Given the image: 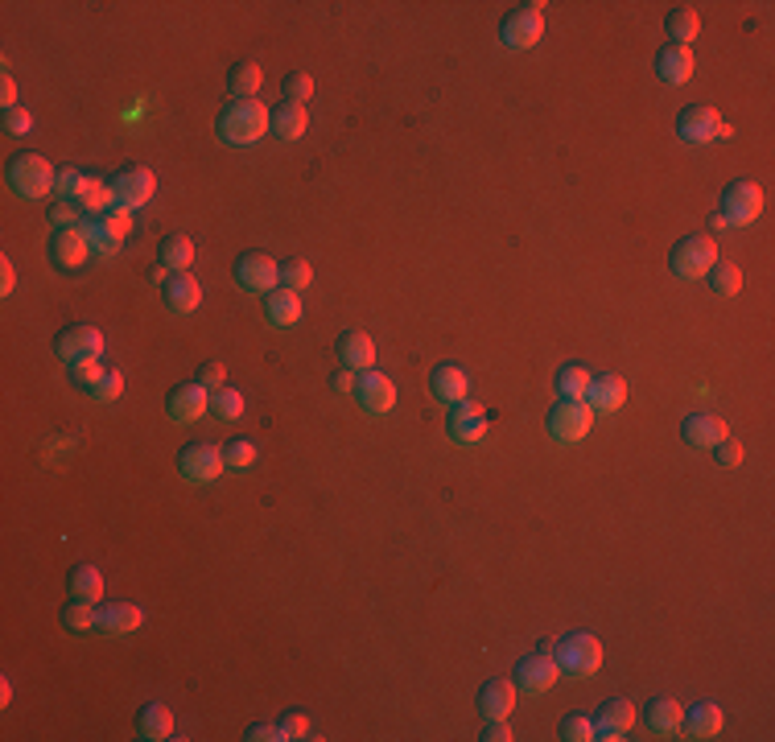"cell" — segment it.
Here are the masks:
<instances>
[{
    "mask_svg": "<svg viewBox=\"0 0 775 742\" xmlns=\"http://www.w3.org/2000/svg\"><path fill=\"white\" fill-rule=\"evenodd\" d=\"M541 656H553V664L561 668V677H574V681H586L602 668V644L590 635V631H569L561 635L557 644L545 639L541 644Z\"/></svg>",
    "mask_w": 775,
    "mask_h": 742,
    "instance_id": "obj_1",
    "label": "cell"
},
{
    "mask_svg": "<svg viewBox=\"0 0 775 742\" xmlns=\"http://www.w3.org/2000/svg\"><path fill=\"white\" fill-rule=\"evenodd\" d=\"M268 120L273 108H264L260 99H227L219 112V137L227 145H256L268 132Z\"/></svg>",
    "mask_w": 775,
    "mask_h": 742,
    "instance_id": "obj_2",
    "label": "cell"
},
{
    "mask_svg": "<svg viewBox=\"0 0 775 742\" xmlns=\"http://www.w3.org/2000/svg\"><path fill=\"white\" fill-rule=\"evenodd\" d=\"M5 178H9V186H13L17 198H46V194H54L58 170H54V165L42 153H17L9 161Z\"/></svg>",
    "mask_w": 775,
    "mask_h": 742,
    "instance_id": "obj_3",
    "label": "cell"
},
{
    "mask_svg": "<svg viewBox=\"0 0 775 742\" xmlns=\"http://www.w3.org/2000/svg\"><path fill=\"white\" fill-rule=\"evenodd\" d=\"M108 186H112V194H116V207L112 211H137V207H145V202L157 194V174L149 170V165H141V161H128V165H120V170L108 178Z\"/></svg>",
    "mask_w": 775,
    "mask_h": 742,
    "instance_id": "obj_4",
    "label": "cell"
},
{
    "mask_svg": "<svg viewBox=\"0 0 775 742\" xmlns=\"http://www.w3.org/2000/svg\"><path fill=\"white\" fill-rule=\"evenodd\" d=\"M714 264H718V244L710 235H685V240H677L668 252V268L681 281H701Z\"/></svg>",
    "mask_w": 775,
    "mask_h": 742,
    "instance_id": "obj_5",
    "label": "cell"
},
{
    "mask_svg": "<svg viewBox=\"0 0 775 742\" xmlns=\"http://www.w3.org/2000/svg\"><path fill=\"white\" fill-rule=\"evenodd\" d=\"M545 425H549V433L557 437L561 446H574V442H582V437L594 429V409L586 400H557L549 409V417H545Z\"/></svg>",
    "mask_w": 775,
    "mask_h": 742,
    "instance_id": "obj_6",
    "label": "cell"
},
{
    "mask_svg": "<svg viewBox=\"0 0 775 742\" xmlns=\"http://www.w3.org/2000/svg\"><path fill=\"white\" fill-rule=\"evenodd\" d=\"M541 33H545V5L541 0H536V5L512 9L499 25V38L508 50H532L536 42H541Z\"/></svg>",
    "mask_w": 775,
    "mask_h": 742,
    "instance_id": "obj_7",
    "label": "cell"
},
{
    "mask_svg": "<svg viewBox=\"0 0 775 742\" xmlns=\"http://www.w3.org/2000/svg\"><path fill=\"white\" fill-rule=\"evenodd\" d=\"M87 231V244H91V256H116L124 248V240L132 235V215L128 211H108V215H95L83 223Z\"/></svg>",
    "mask_w": 775,
    "mask_h": 742,
    "instance_id": "obj_8",
    "label": "cell"
},
{
    "mask_svg": "<svg viewBox=\"0 0 775 742\" xmlns=\"http://www.w3.org/2000/svg\"><path fill=\"white\" fill-rule=\"evenodd\" d=\"M677 137L689 145H710V141H730V124L705 104H689L677 112Z\"/></svg>",
    "mask_w": 775,
    "mask_h": 742,
    "instance_id": "obj_9",
    "label": "cell"
},
{
    "mask_svg": "<svg viewBox=\"0 0 775 742\" xmlns=\"http://www.w3.org/2000/svg\"><path fill=\"white\" fill-rule=\"evenodd\" d=\"M54 351L66 367H75V363H91L104 355V334H99L91 322H75V326H66L58 330V339H54Z\"/></svg>",
    "mask_w": 775,
    "mask_h": 742,
    "instance_id": "obj_10",
    "label": "cell"
},
{
    "mask_svg": "<svg viewBox=\"0 0 775 742\" xmlns=\"http://www.w3.org/2000/svg\"><path fill=\"white\" fill-rule=\"evenodd\" d=\"M207 413H211V392L198 380H182V384H174L170 392H165V417H170L174 425H194Z\"/></svg>",
    "mask_w": 775,
    "mask_h": 742,
    "instance_id": "obj_11",
    "label": "cell"
},
{
    "mask_svg": "<svg viewBox=\"0 0 775 742\" xmlns=\"http://www.w3.org/2000/svg\"><path fill=\"white\" fill-rule=\"evenodd\" d=\"M235 285H240L244 293H273L281 285V264L268 256V252H244L240 260H235Z\"/></svg>",
    "mask_w": 775,
    "mask_h": 742,
    "instance_id": "obj_12",
    "label": "cell"
},
{
    "mask_svg": "<svg viewBox=\"0 0 775 742\" xmlns=\"http://www.w3.org/2000/svg\"><path fill=\"white\" fill-rule=\"evenodd\" d=\"M223 470H227V466H223V450H215V446H207V442L182 446V454H178V475H182L186 483H194V487L215 483Z\"/></svg>",
    "mask_w": 775,
    "mask_h": 742,
    "instance_id": "obj_13",
    "label": "cell"
},
{
    "mask_svg": "<svg viewBox=\"0 0 775 742\" xmlns=\"http://www.w3.org/2000/svg\"><path fill=\"white\" fill-rule=\"evenodd\" d=\"M718 211L726 215L730 227H751L763 215V190L755 182H747V178L743 182H730L722 190V207Z\"/></svg>",
    "mask_w": 775,
    "mask_h": 742,
    "instance_id": "obj_14",
    "label": "cell"
},
{
    "mask_svg": "<svg viewBox=\"0 0 775 742\" xmlns=\"http://www.w3.org/2000/svg\"><path fill=\"white\" fill-rule=\"evenodd\" d=\"M351 396L367 417H384V413L396 409V384L384 376V371H359Z\"/></svg>",
    "mask_w": 775,
    "mask_h": 742,
    "instance_id": "obj_15",
    "label": "cell"
},
{
    "mask_svg": "<svg viewBox=\"0 0 775 742\" xmlns=\"http://www.w3.org/2000/svg\"><path fill=\"white\" fill-rule=\"evenodd\" d=\"M561 681V668L553 664V656H524L520 664H516V677H512V685L520 689V693H532V697H541V693H549L553 685Z\"/></svg>",
    "mask_w": 775,
    "mask_h": 742,
    "instance_id": "obj_16",
    "label": "cell"
},
{
    "mask_svg": "<svg viewBox=\"0 0 775 742\" xmlns=\"http://www.w3.org/2000/svg\"><path fill=\"white\" fill-rule=\"evenodd\" d=\"M635 726V705L627 697H611L602 701V710L594 714V738L602 742H623Z\"/></svg>",
    "mask_w": 775,
    "mask_h": 742,
    "instance_id": "obj_17",
    "label": "cell"
},
{
    "mask_svg": "<svg viewBox=\"0 0 775 742\" xmlns=\"http://www.w3.org/2000/svg\"><path fill=\"white\" fill-rule=\"evenodd\" d=\"M446 433L454 437L458 446H475V442H483V437H487V413L479 409V404L458 400V404H450Z\"/></svg>",
    "mask_w": 775,
    "mask_h": 742,
    "instance_id": "obj_18",
    "label": "cell"
},
{
    "mask_svg": "<svg viewBox=\"0 0 775 742\" xmlns=\"http://www.w3.org/2000/svg\"><path fill=\"white\" fill-rule=\"evenodd\" d=\"M141 623H145V611L137 602H104V606H95V631H104L112 639L132 635Z\"/></svg>",
    "mask_w": 775,
    "mask_h": 742,
    "instance_id": "obj_19",
    "label": "cell"
},
{
    "mask_svg": "<svg viewBox=\"0 0 775 742\" xmlns=\"http://www.w3.org/2000/svg\"><path fill=\"white\" fill-rule=\"evenodd\" d=\"M586 404L598 413H615L627 404V380L619 376V371H598V376H590V388H586Z\"/></svg>",
    "mask_w": 775,
    "mask_h": 742,
    "instance_id": "obj_20",
    "label": "cell"
},
{
    "mask_svg": "<svg viewBox=\"0 0 775 742\" xmlns=\"http://www.w3.org/2000/svg\"><path fill=\"white\" fill-rule=\"evenodd\" d=\"M681 437H685V446H693V450H714L722 437H730V429H726V421L718 413H689L681 421Z\"/></svg>",
    "mask_w": 775,
    "mask_h": 742,
    "instance_id": "obj_21",
    "label": "cell"
},
{
    "mask_svg": "<svg viewBox=\"0 0 775 742\" xmlns=\"http://www.w3.org/2000/svg\"><path fill=\"white\" fill-rule=\"evenodd\" d=\"M87 256H91V244H87V231L83 227H62V231L50 235V264H58V268H79Z\"/></svg>",
    "mask_w": 775,
    "mask_h": 742,
    "instance_id": "obj_22",
    "label": "cell"
},
{
    "mask_svg": "<svg viewBox=\"0 0 775 742\" xmlns=\"http://www.w3.org/2000/svg\"><path fill=\"white\" fill-rule=\"evenodd\" d=\"M722 726H726V714L718 710L714 701H693L689 710L681 714V730H685V738H718L722 734Z\"/></svg>",
    "mask_w": 775,
    "mask_h": 742,
    "instance_id": "obj_23",
    "label": "cell"
},
{
    "mask_svg": "<svg viewBox=\"0 0 775 742\" xmlns=\"http://www.w3.org/2000/svg\"><path fill=\"white\" fill-rule=\"evenodd\" d=\"M693 71H697L693 50H685V46H672V42L656 50V75H660L668 87H681V83H689V79H693Z\"/></svg>",
    "mask_w": 775,
    "mask_h": 742,
    "instance_id": "obj_24",
    "label": "cell"
},
{
    "mask_svg": "<svg viewBox=\"0 0 775 742\" xmlns=\"http://www.w3.org/2000/svg\"><path fill=\"white\" fill-rule=\"evenodd\" d=\"M161 297L174 314H194L202 306V285L190 273H170V281L161 285Z\"/></svg>",
    "mask_w": 775,
    "mask_h": 742,
    "instance_id": "obj_25",
    "label": "cell"
},
{
    "mask_svg": "<svg viewBox=\"0 0 775 742\" xmlns=\"http://www.w3.org/2000/svg\"><path fill=\"white\" fill-rule=\"evenodd\" d=\"M137 738H145V742H165V738H174V714H170V705L145 701L141 714H137Z\"/></svg>",
    "mask_w": 775,
    "mask_h": 742,
    "instance_id": "obj_26",
    "label": "cell"
},
{
    "mask_svg": "<svg viewBox=\"0 0 775 742\" xmlns=\"http://www.w3.org/2000/svg\"><path fill=\"white\" fill-rule=\"evenodd\" d=\"M339 363L351 371H372L376 363V343L363 330H343L339 334Z\"/></svg>",
    "mask_w": 775,
    "mask_h": 742,
    "instance_id": "obj_27",
    "label": "cell"
},
{
    "mask_svg": "<svg viewBox=\"0 0 775 742\" xmlns=\"http://www.w3.org/2000/svg\"><path fill=\"white\" fill-rule=\"evenodd\" d=\"M429 388H433V396L442 400V404H458V400H466L470 380H466V371L458 363H442V367H433Z\"/></svg>",
    "mask_w": 775,
    "mask_h": 742,
    "instance_id": "obj_28",
    "label": "cell"
},
{
    "mask_svg": "<svg viewBox=\"0 0 775 742\" xmlns=\"http://www.w3.org/2000/svg\"><path fill=\"white\" fill-rule=\"evenodd\" d=\"M264 314H268V322H273V326L289 330V326L301 322V297H297L293 289L277 285L273 293H264Z\"/></svg>",
    "mask_w": 775,
    "mask_h": 742,
    "instance_id": "obj_29",
    "label": "cell"
},
{
    "mask_svg": "<svg viewBox=\"0 0 775 742\" xmlns=\"http://www.w3.org/2000/svg\"><path fill=\"white\" fill-rule=\"evenodd\" d=\"M310 128V116L301 104H277L273 108V120H268V132H273L277 141H301Z\"/></svg>",
    "mask_w": 775,
    "mask_h": 742,
    "instance_id": "obj_30",
    "label": "cell"
},
{
    "mask_svg": "<svg viewBox=\"0 0 775 742\" xmlns=\"http://www.w3.org/2000/svg\"><path fill=\"white\" fill-rule=\"evenodd\" d=\"M516 710V685L512 681H487L479 689V714L483 718H508Z\"/></svg>",
    "mask_w": 775,
    "mask_h": 742,
    "instance_id": "obj_31",
    "label": "cell"
},
{
    "mask_svg": "<svg viewBox=\"0 0 775 742\" xmlns=\"http://www.w3.org/2000/svg\"><path fill=\"white\" fill-rule=\"evenodd\" d=\"M681 701H672V697H656L652 705H648V714H644V722H648V730L656 734V738H677L681 734Z\"/></svg>",
    "mask_w": 775,
    "mask_h": 742,
    "instance_id": "obj_32",
    "label": "cell"
},
{
    "mask_svg": "<svg viewBox=\"0 0 775 742\" xmlns=\"http://www.w3.org/2000/svg\"><path fill=\"white\" fill-rule=\"evenodd\" d=\"M227 87L235 99H256L260 87H264V71H260V62L252 58H240V62H231V71H227Z\"/></svg>",
    "mask_w": 775,
    "mask_h": 742,
    "instance_id": "obj_33",
    "label": "cell"
},
{
    "mask_svg": "<svg viewBox=\"0 0 775 742\" xmlns=\"http://www.w3.org/2000/svg\"><path fill=\"white\" fill-rule=\"evenodd\" d=\"M66 594L79 598V602H99L104 598V573L95 565H75L66 573Z\"/></svg>",
    "mask_w": 775,
    "mask_h": 742,
    "instance_id": "obj_34",
    "label": "cell"
},
{
    "mask_svg": "<svg viewBox=\"0 0 775 742\" xmlns=\"http://www.w3.org/2000/svg\"><path fill=\"white\" fill-rule=\"evenodd\" d=\"M75 207L83 211V215H108L112 207H116V194H112V186L104 182V178H87L83 182V190H79V198H75Z\"/></svg>",
    "mask_w": 775,
    "mask_h": 742,
    "instance_id": "obj_35",
    "label": "cell"
},
{
    "mask_svg": "<svg viewBox=\"0 0 775 742\" xmlns=\"http://www.w3.org/2000/svg\"><path fill=\"white\" fill-rule=\"evenodd\" d=\"M161 268H170V273H190V264H194V240L190 235H165L161 240V252H157Z\"/></svg>",
    "mask_w": 775,
    "mask_h": 742,
    "instance_id": "obj_36",
    "label": "cell"
},
{
    "mask_svg": "<svg viewBox=\"0 0 775 742\" xmlns=\"http://www.w3.org/2000/svg\"><path fill=\"white\" fill-rule=\"evenodd\" d=\"M697 33H701L697 9H672L668 13V38H672V46H685L689 50V42H697Z\"/></svg>",
    "mask_w": 775,
    "mask_h": 742,
    "instance_id": "obj_37",
    "label": "cell"
},
{
    "mask_svg": "<svg viewBox=\"0 0 775 742\" xmlns=\"http://www.w3.org/2000/svg\"><path fill=\"white\" fill-rule=\"evenodd\" d=\"M586 388H590V371L582 363H565L557 371V396L561 400H586Z\"/></svg>",
    "mask_w": 775,
    "mask_h": 742,
    "instance_id": "obj_38",
    "label": "cell"
},
{
    "mask_svg": "<svg viewBox=\"0 0 775 742\" xmlns=\"http://www.w3.org/2000/svg\"><path fill=\"white\" fill-rule=\"evenodd\" d=\"M705 281H710V289L722 293V297H734L738 289H743V273H738V264H730V260H718L710 273H705Z\"/></svg>",
    "mask_w": 775,
    "mask_h": 742,
    "instance_id": "obj_39",
    "label": "cell"
},
{
    "mask_svg": "<svg viewBox=\"0 0 775 742\" xmlns=\"http://www.w3.org/2000/svg\"><path fill=\"white\" fill-rule=\"evenodd\" d=\"M211 413H215L219 421H240V417H244V392H235V388L211 392Z\"/></svg>",
    "mask_w": 775,
    "mask_h": 742,
    "instance_id": "obj_40",
    "label": "cell"
},
{
    "mask_svg": "<svg viewBox=\"0 0 775 742\" xmlns=\"http://www.w3.org/2000/svg\"><path fill=\"white\" fill-rule=\"evenodd\" d=\"M62 627H66V631H91V627H95V602L71 598V602L62 606Z\"/></svg>",
    "mask_w": 775,
    "mask_h": 742,
    "instance_id": "obj_41",
    "label": "cell"
},
{
    "mask_svg": "<svg viewBox=\"0 0 775 742\" xmlns=\"http://www.w3.org/2000/svg\"><path fill=\"white\" fill-rule=\"evenodd\" d=\"M314 281V268H310V260H301V256H293V260H285L281 264V285L285 289H293V293H301Z\"/></svg>",
    "mask_w": 775,
    "mask_h": 742,
    "instance_id": "obj_42",
    "label": "cell"
},
{
    "mask_svg": "<svg viewBox=\"0 0 775 742\" xmlns=\"http://www.w3.org/2000/svg\"><path fill=\"white\" fill-rule=\"evenodd\" d=\"M281 95H285V104H306V99L314 95V75H306V71H289L285 83H281Z\"/></svg>",
    "mask_w": 775,
    "mask_h": 742,
    "instance_id": "obj_43",
    "label": "cell"
},
{
    "mask_svg": "<svg viewBox=\"0 0 775 742\" xmlns=\"http://www.w3.org/2000/svg\"><path fill=\"white\" fill-rule=\"evenodd\" d=\"M83 182H87V174H83V170H75V165H62L58 178H54V198L75 202V198H79V190H83Z\"/></svg>",
    "mask_w": 775,
    "mask_h": 742,
    "instance_id": "obj_44",
    "label": "cell"
},
{
    "mask_svg": "<svg viewBox=\"0 0 775 742\" xmlns=\"http://www.w3.org/2000/svg\"><path fill=\"white\" fill-rule=\"evenodd\" d=\"M256 462V446L244 442V437H231V442L223 446V466L227 470H248Z\"/></svg>",
    "mask_w": 775,
    "mask_h": 742,
    "instance_id": "obj_45",
    "label": "cell"
},
{
    "mask_svg": "<svg viewBox=\"0 0 775 742\" xmlns=\"http://www.w3.org/2000/svg\"><path fill=\"white\" fill-rule=\"evenodd\" d=\"M557 734L565 742H590L594 738V718L590 714H565L561 726H557Z\"/></svg>",
    "mask_w": 775,
    "mask_h": 742,
    "instance_id": "obj_46",
    "label": "cell"
},
{
    "mask_svg": "<svg viewBox=\"0 0 775 742\" xmlns=\"http://www.w3.org/2000/svg\"><path fill=\"white\" fill-rule=\"evenodd\" d=\"M104 376H108V367L99 363V359H91V363H75V367H71V380H75V388H83V392H95Z\"/></svg>",
    "mask_w": 775,
    "mask_h": 742,
    "instance_id": "obj_47",
    "label": "cell"
},
{
    "mask_svg": "<svg viewBox=\"0 0 775 742\" xmlns=\"http://www.w3.org/2000/svg\"><path fill=\"white\" fill-rule=\"evenodd\" d=\"M79 207H75V202H62V198H54V207L46 211V219H50V227L54 231H62V227H79Z\"/></svg>",
    "mask_w": 775,
    "mask_h": 742,
    "instance_id": "obj_48",
    "label": "cell"
},
{
    "mask_svg": "<svg viewBox=\"0 0 775 742\" xmlns=\"http://www.w3.org/2000/svg\"><path fill=\"white\" fill-rule=\"evenodd\" d=\"M194 380L207 388V392H219V388H227V367H223L219 359H211V363H202V367L194 371Z\"/></svg>",
    "mask_w": 775,
    "mask_h": 742,
    "instance_id": "obj_49",
    "label": "cell"
},
{
    "mask_svg": "<svg viewBox=\"0 0 775 742\" xmlns=\"http://www.w3.org/2000/svg\"><path fill=\"white\" fill-rule=\"evenodd\" d=\"M281 742H301L310 738V718L306 714H281Z\"/></svg>",
    "mask_w": 775,
    "mask_h": 742,
    "instance_id": "obj_50",
    "label": "cell"
},
{
    "mask_svg": "<svg viewBox=\"0 0 775 742\" xmlns=\"http://www.w3.org/2000/svg\"><path fill=\"white\" fill-rule=\"evenodd\" d=\"M91 396H95V400H104V404L120 400V396H124V376H120V371H108V376L99 380V388H95Z\"/></svg>",
    "mask_w": 775,
    "mask_h": 742,
    "instance_id": "obj_51",
    "label": "cell"
},
{
    "mask_svg": "<svg viewBox=\"0 0 775 742\" xmlns=\"http://www.w3.org/2000/svg\"><path fill=\"white\" fill-rule=\"evenodd\" d=\"M29 128H33V116L25 108H9L5 112V132H9V137H25Z\"/></svg>",
    "mask_w": 775,
    "mask_h": 742,
    "instance_id": "obj_52",
    "label": "cell"
},
{
    "mask_svg": "<svg viewBox=\"0 0 775 742\" xmlns=\"http://www.w3.org/2000/svg\"><path fill=\"white\" fill-rule=\"evenodd\" d=\"M483 742H512V730H508V718H483Z\"/></svg>",
    "mask_w": 775,
    "mask_h": 742,
    "instance_id": "obj_53",
    "label": "cell"
},
{
    "mask_svg": "<svg viewBox=\"0 0 775 742\" xmlns=\"http://www.w3.org/2000/svg\"><path fill=\"white\" fill-rule=\"evenodd\" d=\"M244 738H248V742H281V726H277V722H252V726L244 730Z\"/></svg>",
    "mask_w": 775,
    "mask_h": 742,
    "instance_id": "obj_54",
    "label": "cell"
},
{
    "mask_svg": "<svg viewBox=\"0 0 775 742\" xmlns=\"http://www.w3.org/2000/svg\"><path fill=\"white\" fill-rule=\"evenodd\" d=\"M714 454H718V462H722V466H738V462H743V446L730 442V437H722V442L714 446Z\"/></svg>",
    "mask_w": 775,
    "mask_h": 742,
    "instance_id": "obj_55",
    "label": "cell"
},
{
    "mask_svg": "<svg viewBox=\"0 0 775 742\" xmlns=\"http://www.w3.org/2000/svg\"><path fill=\"white\" fill-rule=\"evenodd\" d=\"M330 392H339V396H351V392H355V371H351V367L334 371V376H330Z\"/></svg>",
    "mask_w": 775,
    "mask_h": 742,
    "instance_id": "obj_56",
    "label": "cell"
},
{
    "mask_svg": "<svg viewBox=\"0 0 775 742\" xmlns=\"http://www.w3.org/2000/svg\"><path fill=\"white\" fill-rule=\"evenodd\" d=\"M13 289H17V264H13L9 256H5V260H0V293L9 297Z\"/></svg>",
    "mask_w": 775,
    "mask_h": 742,
    "instance_id": "obj_57",
    "label": "cell"
},
{
    "mask_svg": "<svg viewBox=\"0 0 775 742\" xmlns=\"http://www.w3.org/2000/svg\"><path fill=\"white\" fill-rule=\"evenodd\" d=\"M0 104H5V112H9V108H21V104H17V83H13L9 75L0 79Z\"/></svg>",
    "mask_w": 775,
    "mask_h": 742,
    "instance_id": "obj_58",
    "label": "cell"
},
{
    "mask_svg": "<svg viewBox=\"0 0 775 742\" xmlns=\"http://www.w3.org/2000/svg\"><path fill=\"white\" fill-rule=\"evenodd\" d=\"M726 227H730V223H726V215H722V211H714V215H710V231H726Z\"/></svg>",
    "mask_w": 775,
    "mask_h": 742,
    "instance_id": "obj_59",
    "label": "cell"
},
{
    "mask_svg": "<svg viewBox=\"0 0 775 742\" xmlns=\"http://www.w3.org/2000/svg\"><path fill=\"white\" fill-rule=\"evenodd\" d=\"M13 701V685H9V677L5 681H0V705H9Z\"/></svg>",
    "mask_w": 775,
    "mask_h": 742,
    "instance_id": "obj_60",
    "label": "cell"
}]
</instances>
